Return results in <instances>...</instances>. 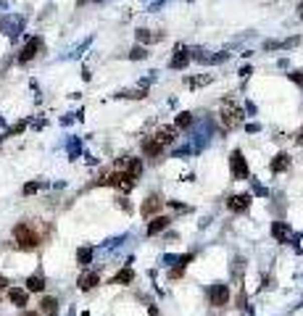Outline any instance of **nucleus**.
<instances>
[{
  "label": "nucleus",
  "mask_w": 303,
  "mask_h": 316,
  "mask_svg": "<svg viewBox=\"0 0 303 316\" xmlns=\"http://www.w3.org/2000/svg\"><path fill=\"white\" fill-rule=\"evenodd\" d=\"M243 266H245L243 258H235V263H232V277H235V282H237V284L243 282Z\"/></svg>",
  "instance_id": "obj_20"
},
{
  "label": "nucleus",
  "mask_w": 303,
  "mask_h": 316,
  "mask_svg": "<svg viewBox=\"0 0 303 316\" xmlns=\"http://www.w3.org/2000/svg\"><path fill=\"white\" fill-rule=\"evenodd\" d=\"M161 37H164V32L161 35H150L148 29H140L137 32V40H142V43H156V40H161Z\"/></svg>",
  "instance_id": "obj_23"
},
{
  "label": "nucleus",
  "mask_w": 303,
  "mask_h": 316,
  "mask_svg": "<svg viewBox=\"0 0 303 316\" xmlns=\"http://www.w3.org/2000/svg\"><path fill=\"white\" fill-rule=\"evenodd\" d=\"M229 161H232V177H235V179H248V174H250V171H248V164H245L243 153H240V150H235V153H232V158H229Z\"/></svg>",
  "instance_id": "obj_3"
},
{
  "label": "nucleus",
  "mask_w": 303,
  "mask_h": 316,
  "mask_svg": "<svg viewBox=\"0 0 303 316\" xmlns=\"http://www.w3.org/2000/svg\"><path fill=\"white\" fill-rule=\"evenodd\" d=\"M229 300V287L227 284H214L211 287V303L214 305H227Z\"/></svg>",
  "instance_id": "obj_4"
},
{
  "label": "nucleus",
  "mask_w": 303,
  "mask_h": 316,
  "mask_svg": "<svg viewBox=\"0 0 303 316\" xmlns=\"http://www.w3.org/2000/svg\"><path fill=\"white\" fill-rule=\"evenodd\" d=\"M8 298H11V303H14V305L24 308L27 300H29V292H27V290H22V287H11V290H8Z\"/></svg>",
  "instance_id": "obj_6"
},
{
  "label": "nucleus",
  "mask_w": 303,
  "mask_h": 316,
  "mask_svg": "<svg viewBox=\"0 0 303 316\" xmlns=\"http://www.w3.org/2000/svg\"><path fill=\"white\" fill-rule=\"evenodd\" d=\"M40 190V185H37V182H29V185L24 187V192H27V195H32V192H37Z\"/></svg>",
  "instance_id": "obj_28"
},
{
  "label": "nucleus",
  "mask_w": 303,
  "mask_h": 316,
  "mask_svg": "<svg viewBox=\"0 0 303 316\" xmlns=\"http://www.w3.org/2000/svg\"><path fill=\"white\" fill-rule=\"evenodd\" d=\"M142 150H145V156H161V150H164V145L156 137H148L142 142Z\"/></svg>",
  "instance_id": "obj_11"
},
{
  "label": "nucleus",
  "mask_w": 303,
  "mask_h": 316,
  "mask_svg": "<svg viewBox=\"0 0 303 316\" xmlns=\"http://www.w3.org/2000/svg\"><path fill=\"white\" fill-rule=\"evenodd\" d=\"M124 171H127L132 179H137L142 174V161L140 158H127V169H124Z\"/></svg>",
  "instance_id": "obj_14"
},
{
  "label": "nucleus",
  "mask_w": 303,
  "mask_h": 316,
  "mask_svg": "<svg viewBox=\"0 0 303 316\" xmlns=\"http://www.w3.org/2000/svg\"><path fill=\"white\" fill-rule=\"evenodd\" d=\"M14 240H16V245L22 250H35L40 245V234L35 232L32 224H27V221H22V224H16L14 227Z\"/></svg>",
  "instance_id": "obj_1"
},
{
  "label": "nucleus",
  "mask_w": 303,
  "mask_h": 316,
  "mask_svg": "<svg viewBox=\"0 0 303 316\" xmlns=\"http://www.w3.org/2000/svg\"><path fill=\"white\" fill-rule=\"evenodd\" d=\"M290 77H292V82H295V85L303 87V71H295V74H290Z\"/></svg>",
  "instance_id": "obj_29"
},
{
  "label": "nucleus",
  "mask_w": 303,
  "mask_h": 316,
  "mask_svg": "<svg viewBox=\"0 0 303 316\" xmlns=\"http://www.w3.org/2000/svg\"><path fill=\"white\" fill-rule=\"evenodd\" d=\"M219 116H222V124L224 129H235L243 124V119H245V111L240 103H235V100H224L222 103V111H219Z\"/></svg>",
  "instance_id": "obj_2"
},
{
  "label": "nucleus",
  "mask_w": 303,
  "mask_h": 316,
  "mask_svg": "<svg viewBox=\"0 0 303 316\" xmlns=\"http://www.w3.org/2000/svg\"><path fill=\"white\" fill-rule=\"evenodd\" d=\"M37 50H40V40H29V43L24 45V50H22V56H19V61H22V64L32 61L37 56Z\"/></svg>",
  "instance_id": "obj_7"
},
{
  "label": "nucleus",
  "mask_w": 303,
  "mask_h": 316,
  "mask_svg": "<svg viewBox=\"0 0 303 316\" xmlns=\"http://www.w3.org/2000/svg\"><path fill=\"white\" fill-rule=\"evenodd\" d=\"M182 274H185V269H182V266H174V269L169 271V277H172V279H180Z\"/></svg>",
  "instance_id": "obj_27"
},
{
  "label": "nucleus",
  "mask_w": 303,
  "mask_h": 316,
  "mask_svg": "<svg viewBox=\"0 0 303 316\" xmlns=\"http://www.w3.org/2000/svg\"><path fill=\"white\" fill-rule=\"evenodd\" d=\"M227 206H229V211H248V206H250V195H232L227 200Z\"/></svg>",
  "instance_id": "obj_5"
},
{
  "label": "nucleus",
  "mask_w": 303,
  "mask_h": 316,
  "mask_svg": "<svg viewBox=\"0 0 303 316\" xmlns=\"http://www.w3.org/2000/svg\"><path fill=\"white\" fill-rule=\"evenodd\" d=\"M6 284H8V279H6V277H0V290H6Z\"/></svg>",
  "instance_id": "obj_30"
},
{
  "label": "nucleus",
  "mask_w": 303,
  "mask_h": 316,
  "mask_svg": "<svg viewBox=\"0 0 303 316\" xmlns=\"http://www.w3.org/2000/svg\"><path fill=\"white\" fill-rule=\"evenodd\" d=\"M166 227H169V219H166V216H156V219L148 224V234H159V232L166 229Z\"/></svg>",
  "instance_id": "obj_16"
},
{
  "label": "nucleus",
  "mask_w": 303,
  "mask_h": 316,
  "mask_svg": "<svg viewBox=\"0 0 303 316\" xmlns=\"http://www.w3.org/2000/svg\"><path fill=\"white\" fill-rule=\"evenodd\" d=\"M161 203H164V200H161V195H150L148 200L142 203V208H140V211L145 213V216H150V213H156V211L161 208Z\"/></svg>",
  "instance_id": "obj_10"
},
{
  "label": "nucleus",
  "mask_w": 303,
  "mask_h": 316,
  "mask_svg": "<svg viewBox=\"0 0 303 316\" xmlns=\"http://www.w3.org/2000/svg\"><path fill=\"white\" fill-rule=\"evenodd\" d=\"M190 124V114H180L177 116V127H187Z\"/></svg>",
  "instance_id": "obj_26"
},
{
  "label": "nucleus",
  "mask_w": 303,
  "mask_h": 316,
  "mask_svg": "<svg viewBox=\"0 0 303 316\" xmlns=\"http://www.w3.org/2000/svg\"><path fill=\"white\" fill-rule=\"evenodd\" d=\"M287 166H290V156H287V153H279V156L271 161V171H277V174H279V171H285Z\"/></svg>",
  "instance_id": "obj_17"
},
{
  "label": "nucleus",
  "mask_w": 303,
  "mask_h": 316,
  "mask_svg": "<svg viewBox=\"0 0 303 316\" xmlns=\"http://www.w3.org/2000/svg\"><path fill=\"white\" fill-rule=\"evenodd\" d=\"M77 261L82 263V266H87V263L92 261V248H82V250L77 253Z\"/></svg>",
  "instance_id": "obj_24"
},
{
  "label": "nucleus",
  "mask_w": 303,
  "mask_h": 316,
  "mask_svg": "<svg viewBox=\"0 0 303 316\" xmlns=\"http://www.w3.org/2000/svg\"><path fill=\"white\" fill-rule=\"evenodd\" d=\"M300 40L298 37H292V40H282V43H266V50H274V48H292V45H298Z\"/></svg>",
  "instance_id": "obj_21"
},
{
  "label": "nucleus",
  "mask_w": 303,
  "mask_h": 316,
  "mask_svg": "<svg viewBox=\"0 0 303 316\" xmlns=\"http://www.w3.org/2000/svg\"><path fill=\"white\" fill-rule=\"evenodd\" d=\"M156 140H159L161 145H169V142L177 140V129L174 127H159V132H156Z\"/></svg>",
  "instance_id": "obj_8"
},
{
  "label": "nucleus",
  "mask_w": 303,
  "mask_h": 316,
  "mask_svg": "<svg viewBox=\"0 0 303 316\" xmlns=\"http://www.w3.org/2000/svg\"><path fill=\"white\" fill-rule=\"evenodd\" d=\"M22 316H37V313H35V311H24Z\"/></svg>",
  "instance_id": "obj_32"
},
{
  "label": "nucleus",
  "mask_w": 303,
  "mask_h": 316,
  "mask_svg": "<svg viewBox=\"0 0 303 316\" xmlns=\"http://www.w3.org/2000/svg\"><path fill=\"white\" fill-rule=\"evenodd\" d=\"M271 234H274L279 242H287L290 240V227H287V224H282V221H277L274 227H271Z\"/></svg>",
  "instance_id": "obj_15"
},
{
  "label": "nucleus",
  "mask_w": 303,
  "mask_h": 316,
  "mask_svg": "<svg viewBox=\"0 0 303 316\" xmlns=\"http://www.w3.org/2000/svg\"><path fill=\"white\" fill-rule=\"evenodd\" d=\"M132 279H134V271H132V269H121L116 277H113V282H116V284H127V282H132Z\"/></svg>",
  "instance_id": "obj_19"
},
{
  "label": "nucleus",
  "mask_w": 303,
  "mask_h": 316,
  "mask_svg": "<svg viewBox=\"0 0 303 316\" xmlns=\"http://www.w3.org/2000/svg\"><path fill=\"white\" fill-rule=\"evenodd\" d=\"M298 11H300V19H303V3H300V6H298Z\"/></svg>",
  "instance_id": "obj_33"
},
{
  "label": "nucleus",
  "mask_w": 303,
  "mask_h": 316,
  "mask_svg": "<svg viewBox=\"0 0 303 316\" xmlns=\"http://www.w3.org/2000/svg\"><path fill=\"white\" fill-rule=\"evenodd\" d=\"M190 64V53H187L185 48H177L174 50V58H172V69H182Z\"/></svg>",
  "instance_id": "obj_9"
},
{
  "label": "nucleus",
  "mask_w": 303,
  "mask_h": 316,
  "mask_svg": "<svg viewBox=\"0 0 303 316\" xmlns=\"http://www.w3.org/2000/svg\"><path fill=\"white\" fill-rule=\"evenodd\" d=\"M95 284H100V277H98L95 271H87V274H82V277H79V287L82 290H92Z\"/></svg>",
  "instance_id": "obj_12"
},
{
  "label": "nucleus",
  "mask_w": 303,
  "mask_h": 316,
  "mask_svg": "<svg viewBox=\"0 0 303 316\" xmlns=\"http://www.w3.org/2000/svg\"><path fill=\"white\" fill-rule=\"evenodd\" d=\"M43 311H45V316H56V308H58V300L56 298H43Z\"/></svg>",
  "instance_id": "obj_18"
},
{
  "label": "nucleus",
  "mask_w": 303,
  "mask_h": 316,
  "mask_svg": "<svg viewBox=\"0 0 303 316\" xmlns=\"http://www.w3.org/2000/svg\"><path fill=\"white\" fill-rule=\"evenodd\" d=\"M298 145H303V129L298 132Z\"/></svg>",
  "instance_id": "obj_31"
},
{
  "label": "nucleus",
  "mask_w": 303,
  "mask_h": 316,
  "mask_svg": "<svg viewBox=\"0 0 303 316\" xmlns=\"http://www.w3.org/2000/svg\"><path fill=\"white\" fill-rule=\"evenodd\" d=\"M129 58H134V61H142V58H148V50H145V48H132V53H129Z\"/></svg>",
  "instance_id": "obj_25"
},
{
  "label": "nucleus",
  "mask_w": 303,
  "mask_h": 316,
  "mask_svg": "<svg viewBox=\"0 0 303 316\" xmlns=\"http://www.w3.org/2000/svg\"><path fill=\"white\" fill-rule=\"evenodd\" d=\"M43 287H45L43 274H32V277L27 279V292H43Z\"/></svg>",
  "instance_id": "obj_13"
},
{
  "label": "nucleus",
  "mask_w": 303,
  "mask_h": 316,
  "mask_svg": "<svg viewBox=\"0 0 303 316\" xmlns=\"http://www.w3.org/2000/svg\"><path fill=\"white\" fill-rule=\"evenodd\" d=\"M211 79H214L211 74H206V77H193V79H187V87H193V90H195V87H201V85H208Z\"/></svg>",
  "instance_id": "obj_22"
}]
</instances>
